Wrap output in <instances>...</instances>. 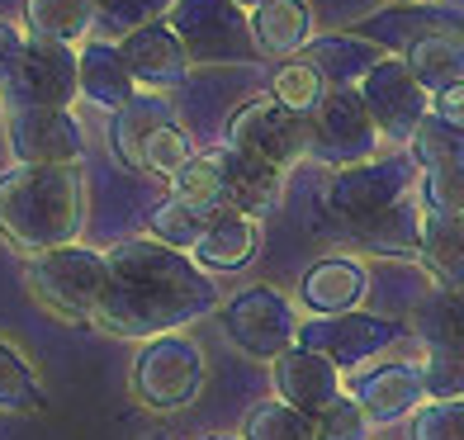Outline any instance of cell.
I'll list each match as a JSON object with an SVG mask.
<instances>
[{"label": "cell", "mask_w": 464, "mask_h": 440, "mask_svg": "<svg viewBox=\"0 0 464 440\" xmlns=\"http://www.w3.org/2000/svg\"><path fill=\"white\" fill-rule=\"evenodd\" d=\"M384 53H389L384 43H374L361 29H351V33H313L308 48H304V62L327 81V86H355L361 91V81L374 72V62Z\"/></svg>", "instance_id": "20"}, {"label": "cell", "mask_w": 464, "mask_h": 440, "mask_svg": "<svg viewBox=\"0 0 464 440\" xmlns=\"http://www.w3.org/2000/svg\"><path fill=\"white\" fill-rule=\"evenodd\" d=\"M218 166H223V190H227V208L251 218H270L285 204V171L266 157L237 152V147H214Z\"/></svg>", "instance_id": "17"}, {"label": "cell", "mask_w": 464, "mask_h": 440, "mask_svg": "<svg viewBox=\"0 0 464 440\" xmlns=\"http://www.w3.org/2000/svg\"><path fill=\"white\" fill-rule=\"evenodd\" d=\"M421 208L436 214H464V161L459 166H440V171H421Z\"/></svg>", "instance_id": "41"}, {"label": "cell", "mask_w": 464, "mask_h": 440, "mask_svg": "<svg viewBox=\"0 0 464 440\" xmlns=\"http://www.w3.org/2000/svg\"><path fill=\"white\" fill-rule=\"evenodd\" d=\"M147 440H171V435H147Z\"/></svg>", "instance_id": "47"}, {"label": "cell", "mask_w": 464, "mask_h": 440, "mask_svg": "<svg viewBox=\"0 0 464 440\" xmlns=\"http://www.w3.org/2000/svg\"><path fill=\"white\" fill-rule=\"evenodd\" d=\"M171 114H166V104H161V95H133L123 110H114V119H110V147H114V157L129 166V171H142V147H147V138H152V129L157 123H166Z\"/></svg>", "instance_id": "28"}, {"label": "cell", "mask_w": 464, "mask_h": 440, "mask_svg": "<svg viewBox=\"0 0 464 440\" xmlns=\"http://www.w3.org/2000/svg\"><path fill=\"white\" fill-rule=\"evenodd\" d=\"M119 48H123V57H129V72H133L142 95H171V91H180L189 67H195L185 38L166 24V19H152V24L123 33Z\"/></svg>", "instance_id": "14"}, {"label": "cell", "mask_w": 464, "mask_h": 440, "mask_svg": "<svg viewBox=\"0 0 464 440\" xmlns=\"http://www.w3.org/2000/svg\"><path fill=\"white\" fill-rule=\"evenodd\" d=\"M370 412L355 403L351 393H342V397H332V403L313 416V435L318 440H370Z\"/></svg>", "instance_id": "37"}, {"label": "cell", "mask_w": 464, "mask_h": 440, "mask_svg": "<svg viewBox=\"0 0 464 440\" xmlns=\"http://www.w3.org/2000/svg\"><path fill=\"white\" fill-rule=\"evenodd\" d=\"M417 265L431 284H464V214H436L421 218V251Z\"/></svg>", "instance_id": "25"}, {"label": "cell", "mask_w": 464, "mask_h": 440, "mask_svg": "<svg viewBox=\"0 0 464 440\" xmlns=\"http://www.w3.org/2000/svg\"><path fill=\"white\" fill-rule=\"evenodd\" d=\"M5 129L14 161L24 166H76L86 157V133L72 104H14Z\"/></svg>", "instance_id": "13"}, {"label": "cell", "mask_w": 464, "mask_h": 440, "mask_svg": "<svg viewBox=\"0 0 464 440\" xmlns=\"http://www.w3.org/2000/svg\"><path fill=\"white\" fill-rule=\"evenodd\" d=\"M421 185V166L412 161V152H393V157H370L332 171L327 180V214L336 223H361L370 214H384L398 199H408Z\"/></svg>", "instance_id": "6"}, {"label": "cell", "mask_w": 464, "mask_h": 440, "mask_svg": "<svg viewBox=\"0 0 464 440\" xmlns=\"http://www.w3.org/2000/svg\"><path fill=\"white\" fill-rule=\"evenodd\" d=\"M270 384H276V397H285V403L299 407L304 416H318L332 397L346 393L342 365L327 360V355L313 350V346H299V341L270 360Z\"/></svg>", "instance_id": "15"}, {"label": "cell", "mask_w": 464, "mask_h": 440, "mask_svg": "<svg viewBox=\"0 0 464 440\" xmlns=\"http://www.w3.org/2000/svg\"><path fill=\"white\" fill-rule=\"evenodd\" d=\"M86 223V180L76 166H24L0 176V237L24 256L76 242Z\"/></svg>", "instance_id": "2"}, {"label": "cell", "mask_w": 464, "mask_h": 440, "mask_svg": "<svg viewBox=\"0 0 464 440\" xmlns=\"http://www.w3.org/2000/svg\"><path fill=\"white\" fill-rule=\"evenodd\" d=\"M171 24L195 62H242L251 48V19L237 0H176L166 10Z\"/></svg>", "instance_id": "11"}, {"label": "cell", "mask_w": 464, "mask_h": 440, "mask_svg": "<svg viewBox=\"0 0 464 440\" xmlns=\"http://www.w3.org/2000/svg\"><path fill=\"white\" fill-rule=\"evenodd\" d=\"M436 114L464 123V81H455V86H446V91H436Z\"/></svg>", "instance_id": "42"}, {"label": "cell", "mask_w": 464, "mask_h": 440, "mask_svg": "<svg viewBox=\"0 0 464 440\" xmlns=\"http://www.w3.org/2000/svg\"><path fill=\"white\" fill-rule=\"evenodd\" d=\"M189 157H195V142H189V133L180 129L176 119H166V123H157L152 138H147V147H142V171L171 180Z\"/></svg>", "instance_id": "36"}, {"label": "cell", "mask_w": 464, "mask_h": 440, "mask_svg": "<svg viewBox=\"0 0 464 440\" xmlns=\"http://www.w3.org/2000/svg\"><path fill=\"white\" fill-rule=\"evenodd\" d=\"M251 19V43L256 53L289 62V57H304L308 38H313V10L308 0H266L246 14Z\"/></svg>", "instance_id": "21"}, {"label": "cell", "mask_w": 464, "mask_h": 440, "mask_svg": "<svg viewBox=\"0 0 464 440\" xmlns=\"http://www.w3.org/2000/svg\"><path fill=\"white\" fill-rule=\"evenodd\" d=\"M0 86L10 104H72L81 95V48L57 38H24Z\"/></svg>", "instance_id": "9"}, {"label": "cell", "mask_w": 464, "mask_h": 440, "mask_svg": "<svg viewBox=\"0 0 464 440\" xmlns=\"http://www.w3.org/2000/svg\"><path fill=\"white\" fill-rule=\"evenodd\" d=\"M237 5H242V10L251 14V10H256V5H266V0H237Z\"/></svg>", "instance_id": "44"}, {"label": "cell", "mask_w": 464, "mask_h": 440, "mask_svg": "<svg viewBox=\"0 0 464 440\" xmlns=\"http://www.w3.org/2000/svg\"><path fill=\"white\" fill-rule=\"evenodd\" d=\"M223 214V208H218ZM214 223V208H199V204H189L180 195H171L166 204L152 208V218H147V233H152L157 242L166 246H176V251H195V242L204 237V227Z\"/></svg>", "instance_id": "31"}, {"label": "cell", "mask_w": 464, "mask_h": 440, "mask_svg": "<svg viewBox=\"0 0 464 440\" xmlns=\"http://www.w3.org/2000/svg\"><path fill=\"white\" fill-rule=\"evenodd\" d=\"M370 293V270L355 256H323L304 270L299 280V303L308 312H351Z\"/></svg>", "instance_id": "18"}, {"label": "cell", "mask_w": 464, "mask_h": 440, "mask_svg": "<svg viewBox=\"0 0 464 440\" xmlns=\"http://www.w3.org/2000/svg\"><path fill=\"white\" fill-rule=\"evenodd\" d=\"M171 5L176 0H100L95 29H104L110 38H123V33H133L142 24H152V19H161Z\"/></svg>", "instance_id": "40"}, {"label": "cell", "mask_w": 464, "mask_h": 440, "mask_svg": "<svg viewBox=\"0 0 464 440\" xmlns=\"http://www.w3.org/2000/svg\"><path fill=\"white\" fill-rule=\"evenodd\" d=\"M227 147H237V152H251V157H266L276 161L280 171H289L294 161L308 157V114L289 110L285 100L276 95H256L232 110L227 119V133H223Z\"/></svg>", "instance_id": "8"}, {"label": "cell", "mask_w": 464, "mask_h": 440, "mask_svg": "<svg viewBox=\"0 0 464 440\" xmlns=\"http://www.w3.org/2000/svg\"><path fill=\"white\" fill-rule=\"evenodd\" d=\"M379 147H384V133L355 86H332L308 114V157L332 171L379 157Z\"/></svg>", "instance_id": "5"}, {"label": "cell", "mask_w": 464, "mask_h": 440, "mask_svg": "<svg viewBox=\"0 0 464 440\" xmlns=\"http://www.w3.org/2000/svg\"><path fill=\"white\" fill-rule=\"evenodd\" d=\"M436 29L464 33V14L440 10L436 0H431V5H393V10H384V14H374V19H365V24H361V33L374 38V43H384L389 53L408 48V43H417V38L436 33Z\"/></svg>", "instance_id": "24"}, {"label": "cell", "mask_w": 464, "mask_h": 440, "mask_svg": "<svg viewBox=\"0 0 464 440\" xmlns=\"http://www.w3.org/2000/svg\"><path fill=\"white\" fill-rule=\"evenodd\" d=\"M421 346H464V284H436L412 312Z\"/></svg>", "instance_id": "29"}, {"label": "cell", "mask_w": 464, "mask_h": 440, "mask_svg": "<svg viewBox=\"0 0 464 440\" xmlns=\"http://www.w3.org/2000/svg\"><path fill=\"white\" fill-rule=\"evenodd\" d=\"M421 379L427 397H464V346H427Z\"/></svg>", "instance_id": "39"}, {"label": "cell", "mask_w": 464, "mask_h": 440, "mask_svg": "<svg viewBox=\"0 0 464 440\" xmlns=\"http://www.w3.org/2000/svg\"><path fill=\"white\" fill-rule=\"evenodd\" d=\"M242 440H318V435H313V416L289 407L285 397H266L242 416Z\"/></svg>", "instance_id": "33"}, {"label": "cell", "mask_w": 464, "mask_h": 440, "mask_svg": "<svg viewBox=\"0 0 464 440\" xmlns=\"http://www.w3.org/2000/svg\"><path fill=\"white\" fill-rule=\"evenodd\" d=\"M204 350L195 337L185 331H161V337H147L133 355V374H129V388L147 412H185L195 397L204 393Z\"/></svg>", "instance_id": "4"}, {"label": "cell", "mask_w": 464, "mask_h": 440, "mask_svg": "<svg viewBox=\"0 0 464 440\" xmlns=\"http://www.w3.org/2000/svg\"><path fill=\"white\" fill-rule=\"evenodd\" d=\"M227 341L251 360H276L280 350L299 341V312H294L289 293L270 289V284H246L242 293L218 308Z\"/></svg>", "instance_id": "7"}, {"label": "cell", "mask_w": 464, "mask_h": 440, "mask_svg": "<svg viewBox=\"0 0 464 440\" xmlns=\"http://www.w3.org/2000/svg\"><path fill=\"white\" fill-rule=\"evenodd\" d=\"M412 440H464V397H427L412 412Z\"/></svg>", "instance_id": "38"}, {"label": "cell", "mask_w": 464, "mask_h": 440, "mask_svg": "<svg viewBox=\"0 0 464 440\" xmlns=\"http://www.w3.org/2000/svg\"><path fill=\"white\" fill-rule=\"evenodd\" d=\"M256 251H261V218L223 208V214H214V223L204 227V237L195 242L189 256L204 270H242V265L256 261Z\"/></svg>", "instance_id": "22"}, {"label": "cell", "mask_w": 464, "mask_h": 440, "mask_svg": "<svg viewBox=\"0 0 464 440\" xmlns=\"http://www.w3.org/2000/svg\"><path fill=\"white\" fill-rule=\"evenodd\" d=\"M408 152L421 171H440V166H459L464 161V123L446 119V114H427L417 123V133L408 138Z\"/></svg>", "instance_id": "30"}, {"label": "cell", "mask_w": 464, "mask_h": 440, "mask_svg": "<svg viewBox=\"0 0 464 440\" xmlns=\"http://www.w3.org/2000/svg\"><path fill=\"white\" fill-rule=\"evenodd\" d=\"M403 327L393 318H379V312L351 308V312H313V318L299 322V346L323 350L327 360H336L342 369H361L374 355H384Z\"/></svg>", "instance_id": "10"}, {"label": "cell", "mask_w": 464, "mask_h": 440, "mask_svg": "<svg viewBox=\"0 0 464 440\" xmlns=\"http://www.w3.org/2000/svg\"><path fill=\"white\" fill-rule=\"evenodd\" d=\"M19 48H24V33H19L14 24H0V81H5L10 62L19 57Z\"/></svg>", "instance_id": "43"}, {"label": "cell", "mask_w": 464, "mask_h": 440, "mask_svg": "<svg viewBox=\"0 0 464 440\" xmlns=\"http://www.w3.org/2000/svg\"><path fill=\"white\" fill-rule=\"evenodd\" d=\"M100 19V0H24V24L34 38L86 43Z\"/></svg>", "instance_id": "27"}, {"label": "cell", "mask_w": 464, "mask_h": 440, "mask_svg": "<svg viewBox=\"0 0 464 440\" xmlns=\"http://www.w3.org/2000/svg\"><path fill=\"white\" fill-rule=\"evenodd\" d=\"M327 91H332V86H327V81L308 67L304 57H289V62H280L276 76H270V95L285 100L289 110H299V114H313V110H318V100H323Z\"/></svg>", "instance_id": "35"}, {"label": "cell", "mask_w": 464, "mask_h": 440, "mask_svg": "<svg viewBox=\"0 0 464 440\" xmlns=\"http://www.w3.org/2000/svg\"><path fill=\"white\" fill-rule=\"evenodd\" d=\"M171 190L199 208H227V190H223V166H218V152H195L180 171L171 176Z\"/></svg>", "instance_id": "34"}, {"label": "cell", "mask_w": 464, "mask_h": 440, "mask_svg": "<svg viewBox=\"0 0 464 440\" xmlns=\"http://www.w3.org/2000/svg\"><path fill=\"white\" fill-rule=\"evenodd\" d=\"M24 284L34 293V303L53 312L57 322L91 327L104 303V289H110V251H91L76 242L38 251V256H29Z\"/></svg>", "instance_id": "3"}, {"label": "cell", "mask_w": 464, "mask_h": 440, "mask_svg": "<svg viewBox=\"0 0 464 440\" xmlns=\"http://www.w3.org/2000/svg\"><path fill=\"white\" fill-rule=\"evenodd\" d=\"M44 407V379L24 360V350L0 337V412H38Z\"/></svg>", "instance_id": "32"}, {"label": "cell", "mask_w": 464, "mask_h": 440, "mask_svg": "<svg viewBox=\"0 0 464 440\" xmlns=\"http://www.w3.org/2000/svg\"><path fill=\"white\" fill-rule=\"evenodd\" d=\"M138 95V81L129 72V57L119 43H86L81 48V100H91L95 110H123Z\"/></svg>", "instance_id": "23"}, {"label": "cell", "mask_w": 464, "mask_h": 440, "mask_svg": "<svg viewBox=\"0 0 464 440\" xmlns=\"http://www.w3.org/2000/svg\"><path fill=\"white\" fill-rule=\"evenodd\" d=\"M361 95H365L384 142H408L417 133V123L436 110V95L412 76L403 53H384V57H379L374 72L361 81Z\"/></svg>", "instance_id": "12"}, {"label": "cell", "mask_w": 464, "mask_h": 440, "mask_svg": "<svg viewBox=\"0 0 464 440\" xmlns=\"http://www.w3.org/2000/svg\"><path fill=\"white\" fill-rule=\"evenodd\" d=\"M389 5H431V0H389Z\"/></svg>", "instance_id": "45"}, {"label": "cell", "mask_w": 464, "mask_h": 440, "mask_svg": "<svg viewBox=\"0 0 464 440\" xmlns=\"http://www.w3.org/2000/svg\"><path fill=\"white\" fill-rule=\"evenodd\" d=\"M204 440H242V435H204Z\"/></svg>", "instance_id": "46"}, {"label": "cell", "mask_w": 464, "mask_h": 440, "mask_svg": "<svg viewBox=\"0 0 464 440\" xmlns=\"http://www.w3.org/2000/svg\"><path fill=\"white\" fill-rule=\"evenodd\" d=\"M214 308V270H204L189 251L166 246L152 233L110 246V289L95 312L100 331L123 341H147L161 331H185Z\"/></svg>", "instance_id": "1"}, {"label": "cell", "mask_w": 464, "mask_h": 440, "mask_svg": "<svg viewBox=\"0 0 464 440\" xmlns=\"http://www.w3.org/2000/svg\"><path fill=\"white\" fill-rule=\"evenodd\" d=\"M346 393L370 412V422H398L412 416L427 403V379H421V360H393V365H374V369H355V379L346 384Z\"/></svg>", "instance_id": "16"}, {"label": "cell", "mask_w": 464, "mask_h": 440, "mask_svg": "<svg viewBox=\"0 0 464 440\" xmlns=\"http://www.w3.org/2000/svg\"><path fill=\"white\" fill-rule=\"evenodd\" d=\"M421 218L427 208H417V199H398L384 214H370L361 223H346L351 246L370 251V256H389V261H417L421 251Z\"/></svg>", "instance_id": "19"}, {"label": "cell", "mask_w": 464, "mask_h": 440, "mask_svg": "<svg viewBox=\"0 0 464 440\" xmlns=\"http://www.w3.org/2000/svg\"><path fill=\"white\" fill-rule=\"evenodd\" d=\"M403 57H408L412 76L431 95L455 86V81H464V33H455V29H436L427 38H417V43L403 48Z\"/></svg>", "instance_id": "26"}]
</instances>
